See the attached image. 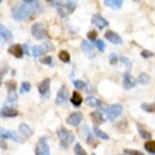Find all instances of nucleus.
<instances>
[{
	"mask_svg": "<svg viewBox=\"0 0 155 155\" xmlns=\"http://www.w3.org/2000/svg\"><path fill=\"white\" fill-rule=\"evenodd\" d=\"M30 17H33V14L30 13V10L27 8L23 2L18 4H16L12 10V18L14 21H24V20H28Z\"/></svg>",
	"mask_w": 155,
	"mask_h": 155,
	"instance_id": "1",
	"label": "nucleus"
},
{
	"mask_svg": "<svg viewBox=\"0 0 155 155\" xmlns=\"http://www.w3.org/2000/svg\"><path fill=\"white\" fill-rule=\"evenodd\" d=\"M86 103H87V106L90 107H96V109H100L103 106V102L100 99L97 97H93V96H89V97L86 99Z\"/></svg>",
	"mask_w": 155,
	"mask_h": 155,
	"instance_id": "22",
	"label": "nucleus"
},
{
	"mask_svg": "<svg viewBox=\"0 0 155 155\" xmlns=\"http://www.w3.org/2000/svg\"><path fill=\"white\" fill-rule=\"evenodd\" d=\"M118 61H120V57H118L116 52H111L110 55H109V62H110V65H116Z\"/></svg>",
	"mask_w": 155,
	"mask_h": 155,
	"instance_id": "33",
	"label": "nucleus"
},
{
	"mask_svg": "<svg viewBox=\"0 0 155 155\" xmlns=\"http://www.w3.org/2000/svg\"><path fill=\"white\" fill-rule=\"evenodd\" d=\"M2 138H12L13 141H16V143L18 144H23L24 143V138L21 137L18 133H16V131H4L2 130Z\"/></svg>",
	"mask_w": 155,
	"mask_h": 155,
	"instance_id": "13",
	"label": "nucleus"
},
{
	"mask_svg": "<svg viewBox=\"0 0 155 155\" xmlns=\"http://www.w3.org/2000/svg\"><path fill=\"white\" fill-rule=\"evenodd\" d=\"M126 155H127V154H126Z\"/></svg>",
	"mask_w": 155,
	"mask_h": 155,
	"instance_id": "47",
	"label": "nucleus"
},
{
	"mask_svg": "<svg viewBox=\"0 0 155 155\" xmlns=\"http://www.w3.org/2000/svg\"><path fill=\"white\" fill-rule=\"evenodd\" d=\"M31 34H33L37 40H44V38L48 35V31L45 28L44 23L38 21V23H34L33 27H31Z\"/></svg>",
	"mask_w": 155,
	"mask_h": 155,
	"instance_id": "4",
	"label": "nucleus"
},
{
	"mask_svg": "<svg viewBox=\"0 0 155 155\" xmlns=\"http://www.w3.org/2000/svg\"><path fill=\"white\" fill-rule=\"evenodd\" d=\"M0 35H2V41H3V42H10V41L13 40L12 31H10L4 24L0 25Z\"/></svg>",
	"mask_w": 155,
	"mask_h": 155,
	"instance_id": "17",
	"label": "nucleus"
},
{
	"mask_svg": "<svg viewBox=\"0 0 155 155\" xmlns=\"http://www.w3.org/2000/svg\"><path fill=\"white\" fill-rule=\"evenodd\" d=\"M120 61H121L123 64L126 65V68H127V69H131V66H133V62H131V61H130V59H128V58H127V57H120Z\"/></svg>",
	"mask_w": 155,
	"mask_h": 155,
	"instance_id": "36",
	"label": "nucleus"
},
{
	"mask_svg": "<svg viewBox=\"0 0 155 155\" xmlns=\"http://www.w3.org/2000/svg\"><path fill=\"white\" fill-rule=\"evenodd\" d=\"M68 96H69V92H68V89H66V86H62L61 89L58 90L57 99H55V103H57L58 106L65 104L66 100H68Z\"/></svg>",
	"mask_w": 155,
	"mask_h": 155,
	"instance_id": "11",
	"label": "nucleus"
},
{
	"mask_svg": "<svg viewBox=\"0 0 155 155\" xmlns=\"http://www.w3.org/2000/svg\"><path fill=\"white\" fill-rule=\"evenodd\" d=\"M17 116H18V111H17L16 109L8 107L7 104L2 107V117L3 118H6V117H17Z\"/></svg>",
	"mask_w": 155,
	"mask_h": 155,
	"instance_id": "20",
	"label": "nucleus"
},
{
	"mask_svg": "<svg viewBox=\"0 0 155 155\" xmlns=\"http://www.w3.org/2000/svg\"><path fill=\"white\" fill-rule=\"evenodd\" d=\"M141 109H143L144 111H147V113H154L155 111V103H143L141 104Z\"/></svg>",
	"mask_w": 155,
	"mask_h": 155,
	"instance_id": "30",
	"label": "nucleus"
},
{
	"mask_svg": "<svg viewBox=\"0 0 155 155\" xmlns=\"http://www.w3.org/2000/svg\"><path fill=\"white\" fill-rule=\"evenodd\" d=\"M71 103H72L75 107H79L82 103H83V99H82L79 92H74V93H72V96H71Z\"/></svg>",
	"mask_w": 155,
	"mask_h": 155,
	"instance_id": "23",
	"label": "nucleus"
},
{
	"mask_svg": "<svg viewBox=\"0 0 155 155\" xmlns=\"http://www.w3.org/2000/svg\"><path fill=\"white\" fill-rule=\"evenodd\" d=\"M72 83L75 85V87H76V89H85L86 85H87L86 82H83V81H78V79H74V81H72Z\"/></svg>",
	"mask_w": 155,
	"mask_h": 155,
	"instance_id": "34",
	"label": "nucleus"
},
{
	"mask_svg": "<svg viewBox=\"0 0 155 155\" xmlns=\"http://www.w3.org/2000/svg\"><path fill=\"white\" fill-rule=\"evenodd\" d=\"M137 83H138V82L133 78V75H131L130 72H126V74L123 75V87L126 90H130V89H133V87H135Z\"/></svg>",
	"mask_w": 155,
	"mask_h": 155,
	"instance_id": "10",
	"label": "nucleus"
},
{
	"mask_svg": "<svg viewBox=\"0 0 155 155\" xmlns=\"http://www.w3.org/2000/svg\"><path fill=\"white\" fill-rule=\"evenodd\" d=\"M49 49H52V44H49V42H45V44H41V45H35V47H33V57L34 58L42 57V55H45V54L48 52Z\"/></svg>",
	"mask_w": 155,
	"mask_h": 155,
	"instance_id": "8",
	"label": "nucleus"
},
{
	"mask_svg": "<svg viewBox=\"0 0 155 155\" xmlns=\"http://www.w3.org/2000/svg\"><path fill=\"white\" fill-rule=\"evenodd\" d=\"M121 4H123V0H104V6L114 8V10H118L121 7Z\"/></svg>",
	"mask_w": 155,
	"mask_h": 155,
	"instance_id": "24",
	"label": "nucleus"
},
{
	"mask_svg": "<svg viewBox=\"0 0 155 155\" xmlns=\"http://www.w3.org/2000/svg\"><path fill=\"white\" fill-rule=\"evenodd\" d=\"M137 130H138L140 137H143L144 140H150V138H151V133L145 130V128L143 127V124H137Z\"/></svg>",
	"mask_w": 155,
	"mask_h": 155,
	"instance_id": "25",
	"label": "nucleus"
},
{
	"mask_svg": "<svg viewBox=\"0 0 155 155\" xmlns=\"http://www.w3.org/2000/svg\"><path fill=\"white\" fill-rule=\"evenodd\" d=\"M134 2H138V0H134Z\"/></svg>",
	"mask_w": 155,
	"mask_h": 155,
	"instance_id": "46",
	"label": "nucleus"
},
{
	"mask_svg": "<svg viewBox=\"0 0 155 155\" xmlns=\"http://www.w3.org/2000/svg\"><path fill=\"white\" fill-rule=\"evenodd\" d=\"M137 82H138L140 85H148V82H150V75L148 74H140L138 79H137Z\"/></svg>",
	"mask_w": 155,
	"mask_h": 155,
	"instance_id": "29",
	"label": "nucleus"
},
{
	"mask_svg": "<svg viewBox=\"0 0 155 155\" xmlns=\"http://www.w3.org/2000/svg\"><path fill=\"white\" fill-rule=\"evenodd\" d=\"M152 55H154V54H152L151 51H147V49H143V51H141V57L145 58V59H147V58H151Z\"/></svg>",
	"mask_w": 155,
	"mask_h": 155,
	"instance_id": "40",
	"label": "nucleus"
},
{
	"mask_svg": "<svg viewBox=\"0 0 155 155\" xmlns=\"http://www.w3.org/2000/svg\"><path fill=\"white\" fill-rule=\"evenodd\" d=\"M30 90H31V85L28 82H23L20 86V93H28Z\"/></svg>",
	"mask_w": 155,
	"mask_h": 155,
	"instance_id": "32",
	"label": "nucleus"
},
{
	"mask_svg": "<svg viewBox=\"0 0 155 155\" xmlns=\"http://www.w3.org/2000/svg\"><path fill=\"white\" fill-rule=\"evenodd\" d=\"M82 49H83L85 52L90 54V51H92V45H90L87 41H83V42H82Z\"/></svg>",
	"mask_w": 155,
	"mask_h": 155,
	"instance_id": "37",
	"label": "nucleus"
},
{
	"mask_svg": "<svg viewBox=\"0 0 155 155\" xmlns=\"http://www.w3.org/2000/svg\"><path fill=\"white\" fill-rule=\"evenodd\" d=\"M82 120H83V116H82L81 111H75V113H71V114L68 116L66 123H68L69 126H72V127H76V126H79V124L82 123Z\"/></svg>",
	"mask_w": 155,
	"mask_h": 155,
	"instance_id": "12",
	"label": "nucleus"
},
{
	"mask_svg": "<svg viewBox=\"0 0 155 155\" xmlns=\"http://www.w3.org/2000/svg\"><path fill=\"white\" fill-rule=\"evenodd\" d=\"M18 131H20L24 137H31V135L34 134L33 127L28 126V124H25V123H21L20 126H18Z\"/></svg>",
	"mask_w": 155,
	"mask_h": 155,
	"instance_id": "21",
	"label": "nucleus"
},
{
	"mask_svg": "<svg viewBox=\"0 0 155 155\" xmlns=\"http://www.w3.org/2000/svg\"><path fill=\"white\" fill-rule=\"evenodd\" d=\"M87 38H89L90 41H96V40H97V33L92 30V31H89V33H87Z\"/></svg>",
	"mask_w": 155,
	"mask_h": 155,
	"instance_id": "39",
	"label": "nucleus"
},
{
	"mask_svg": "<svg viewBox=\"0 0 155 155\" xmlns=\"http://www.w3.org/2000/svg\"><path fill=\"white\" fill-rule=\"evenodd\" d=\"M54 6L57 7V10H58V14L61 17H68L71 14V13H74V10H75V6L72 3H55L54 2Z\"/></svg>",
	"mask_w": 155,
	"mask_h": 155,
	"instance_id": "5",
	"label": "nucleus"
},
{
	"mask_svg": "<svg viewBox=\"0 0 155 155\" xmlns=\"http://www.w3.org/2000/svg\"><path fill=\"white\" fill-rule=\"evenodd\" d=\"M144 148H145V151L150 152V154H155V141H147V143L144 144Z\"/></svg>",
	"mask_w": 155,
	"mask_h": 155,
	"instance_id": "28",
	"label": "nucleus"
},
{
	"mask_svg": "<svg viewBox=\"0 0 155 155\" xmlns=\"http://www.w3.org/2000/svg\"><path fill=\"white\" fill-rule=\"evenodd\" d=\"M62 2H65V3H75L78 0H62Z\"/></svg>",
	"mask_w": 155,
	"mask_h": 155,
	"instance_id": "44",
	"label": "nucleus"
},
{
	"mask_svg": "<svg viewBox=\"0 0 155 155\" xmlns=\"http://www.w3.org/2000/svg\"><path fill=\"white\" fill-rule=\"evenodd\" d=\"M45 2H48V3H52L54 4V2H55V0H45Z\"/></svg>",
	"mask_w": 155,
	"mask_h": 155,
	"instance_id": "45",
	"label": "nucleus"
},
{
	"mask_svg": "<svg viewBox=\"0 0 155 155\" xmlns=\"http://www.w3.org/2000/svg\"><path fill=\"white\" fill-rule=\"evenodd\" d=\"M74 152H75V155H87V152L82 148V145L79 143H76L75 144V147H74Z\"/></svg>",
	"mask_w": 155,
	"mask_h": 155,
	"instance_id": "31",
	"label": "nucleus"
},
{
	"mask_svg": "<svg viewBox=\"0 0 155 155\" xmlns=\"http://www.w3.org/2000/svg\"><path fill=\"white\" fill-rule=\"evenodd\" d=\"M41 62H42L44 65H49V66H52V65H54V59H52V57H48V55H45L44 58H41Z\"/></svg>",
	"mask_w": 155,
	"mask_h": 155,
	"instance_id": "35",
	"label": "nucleus"
},
{
	"mask_svg": "<svg viewBox=\"0 0 155 155\" xmlns=\"http://www.w3.org/2000/svg\"><path fill=\"white\" fill-rule=\"evenodd\" d=\"M8 52L12 54V55H14L16 58H23L25 55L24 54V49H23V45H18V44H16V45H12L10 48H8Z\"/></svg>",
	"mask_w": 155,
	"mask_h": 155,
	"instance_id": "18",
	"label": "nucleus"
},
{
	"mask_svg": "<svg viewBox=\"0 0 155 155\" xmlns=\"http://www.w3.org/2000/svg\"><path fill=\"white\" fill-rule=\"evenodd\" d=\"M90 118L94 121V124H103V123L106 121V118H107V116L103 113V111H100V110H96V111H93L92 114H90Z\"/></svg>",
	"mask_w": 155,
	"mask_h": 155,
	"instance_id": "16",
	"label": "nucleus"
},
{
	"mask_svg": "<svg viewBox=\"0 0 155 155\" xmlns=\"http://www.w3.org/2000/svg\"><path fill=\"white\" fill-rule=\"evenodd\" d=\"M124 154H127V155H144L143 152L135 151V150H126V152H124Z\"/></svg>",
	"mask_w": 155,
	"mask_h": 155,
	"instance_id": "41",
	"label": "nucleus"
},
{
	"mask_svg": "<svg viewBox=\"0 0 155 155\" xmlns=\"http://www.w3.org/2000/svg\"><path fill=\"white\" fill-rule=\"evenodd\" d=\"M7 69H8L7 66H6V68H3V69H2V79H3V76H4V75L7 74Z\"/></svg>",
	"mask_w": 155,
	"mask_h": 155,
	"instance_id": "43",
	"label": "nucleus"
},
{
	"mask_svg": "<svg viewBox=\"0 0 155 155\" xmlns=\"http://www.w3.org/2000/svg\"><path fill=\"white\" fill-rule=\"evenodd\" d=\"M57 134H58V138H59V145H61V148H68L71 144L75 141V134L71 133L69 130H66L65 127L58 128Z\"/></svg>",
	"mask_w": 155,
	"mask_h": 155,
	"instance_id": "2",
	"label": "nucleus"
},
{
	"mask_svg": "<svg viewBox=\"0 0 155 155\" xmlns=\"http://www.w3.org/2000/svg\"><path fill=\"white\" fill-rule=\"evenodd\" d=\"M7 102L8 103H16L17 102V93H16V87L13 83H7Z\"/></svg>",
	"mask_w": 155,
	"mask_h": 155,
	"instance_id": "19",
	"label": "nucleus"
},
{
	"mask_svg": "<svg viewBox=\"0 0 155 155\" xmlns=\"http://www.w3.org/2000/svg\"><path fill=\"white\" fill-rule=\"evenodd\" d=\"M35 155H51L49 145L47 143V137H41L35 145Z\"/></svg>",
	"mask_w": 155,
	"mask_h": 155,
	"instance_id": "6",
	"label": "nucleus"
},
{
	"mask_svg": "<svg viewBox=\"0 0 155 155\" xmlns=\"http://www.w3.org/2000/svg\"><path fill=\"white\" fill-rule=\"evenodd\" d=\"M104 38H106L107 41H110V42H113V44H123V38L118 35L117 33H114V31H106L104 33Z\"/></svg>",
	"mask_w": 155,
	"mask_h": 155,
	"instance_id": "14",
	"label": "nucleus"
},
{
	"mask_svg": "<svg viewBox=\"0 0 155 155\" xmlns=\"http://www.w3.org/2000/svg\"><path fill=\"white\" fill-rule=\"evenodd\" d=\"M58 57H59V59H61L62 62H65V64H69L71 62V55L68 51H65V49L59 51V52H58Z\"/></svg>",
	"mask_w": 155,
	"mask_h": 155,
	"instance_id": "27",
	"label": "nucleus"
},
{
	"mask_svg": "<svg viewBox=\"0 0 155 155\" xmlns=\"http://www.w3.org/2000/svg\"><path fill=\"white\" fill-rule=\"evenodd\" d=\"M49 89H51V79H49V78H45L44 81H42L40 85H38V92H40V96H41V97H42V99L48 97Z\"/></svg>",
	"mask_w": 155,
	"mask_h": 155,
	"instance_id": "9",
	"label": "nucleus"
},
{
	"mask_svg": "<svg viewBox=\"0 0 155 155\" xmlns=\"http://www.w3.org/2000/svg\"><path fill=\"white\" fill-rule=\"evenodd\" d=\"M23 49H24V54H25V55H28V54H30V51H28V45H27V44L23 45Z\"/></svg>",
	"mask_w": 155,
	"mask_h": 155,
	"instance_id": "42",
	"label": "nucleus"
},
{
	"mask_svg": "<svg viewBox=\"0 0 155 155\" xmlns=\"http://www.w3.org/2000/svg\"><path fill=\"white\" fill-rule=\"evenodd\" d=\"M94 45H96V48H97L99 51H104V42H103L102 40H96L94 41Z\"/></svg>",
	"mask_w": 155,
	"mask_h": 155,
	"instance_id": "38",
	"label": "nucleus"
},
{
	"mask_svg": "<svg viewBox=\"0 0 155 155\" xmlns=\"http://www.w3.org/2000/svg\"><path fill=\"white\" fill-rule=\"evenodd\" d=\"M93 134L97 137V138H100V140H106V141H109L110 140V137L104 133V131H102L99 127H93Z\"/></svg>",
	"mask_w": 155,
	"mask_h": 155,
	"instance_id": "26",
	"label": "nucleus"
},
{
	"mask_svg": "<svg viewBox=\"0 0 155 155\" xmlns=\"http://www.w3.org/2000/svg\"><path fill=\"white\" fill-rule=\"evenodd\" d=\"M104 113L107 114L109 120L114 121V120H117V118L121 116L123 106L121 104H109V106H106V109H104Z\"/></svg>",
	"mask_w": 155,
	"mask_h": 155,
	"instance_id": "3",
	"label": "nucleus"
},
{
	"mask_svg": "<svg viewBox=\"0 0 155 155\" xmlns=\"http://www.w3.org/2000/svg\"><path fill=\"white\" fill-rule=\"evenodd\" d=\"M21 2L27 6V8L30 10V13L33 16H37V14H40L42 12V4L38 0H21Z\"/></svg>",
	"mask_w": 155,
	"mask_h": 155,
	"instance_id": "7",
	"label": "nucleus"
},
{
	"mask_svg": "<svg viewBox=\"0 0 155 155\" xmlns=\"http://www.w3.org/2000/svg\"><path fill=\"white\" fill-rule=\"evenodd\" d=\"M92 23H93V24L96 25L97 28H100V30L104 28L106 25H109V21H107L104 17L100 16V14H94V16L92 17Z\"/></svg>",
	"mask_w": 155,
	"mask_h": 155,
	"instance_id": "15",
	"label": "nucleus"
}]
</instances>
